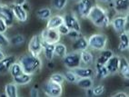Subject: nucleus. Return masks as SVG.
<instances>
[{"label":"nucleus","instance_id":"42","mask_svg":"<svg viewBox=\"0 0 129 97\" xmlns=\"http://www.w3.org/2000/svg\"><path fill=\"white\" fill-rule=\"evenodd\" d=\"M85 91H86V92H85V94H86V96H94L92 88H88V89H86Z\"/></svg>","mask_w":129,"mask_h":97},{"label":"nucleus","instance_id":"31","mask_svg":"<svg viewBox=\"0 0 129 97\" xmlns=\"http://www.w3.org/2000/svg\"><path fill=\"white\" fill-rule=\"evenodd\" d=\"M25 41H26V40H25V37L23 35H21V34H17V35H14V36H12L9 39L10 44H12V45H14V46L23 45L25 43Z\"/></svg>","mask_w":129,"mask_h":97},{"label":"nucleus","instance_id":"11","mask_svg":"<svg viewBox=\"0 0 129 97\" xmlns=\"http://www.w3.org/2000/svg\"><path fill=\"white\" fill-rule=\"evenodd\" d=\"M11 7L12 12H13V15H14L15 19L20 22V23H25L26 21L28 20V13L27 11H25L24 9V7L22 6L16 5V4H13Z\"/></svg>","mask_w":129,"mask_h":97},{"label":"nucleus","instance_id":"27","mask_svg":"<svg viewBox=\"0 0 129 97\" xmlns=\"http://www.w3.org/2000/svg\"><path fill=\"white\" fill-rule=\"evenodd\" d=\"M36 15L39 19L41 20H48L51 16H53L52 15V10L49 7H41L36 12Z\"/></svg>","mask_w":129,"mask_h":97},{"label":"nucleus","instance_id":"13","mask_svg":"<svg viewBox=\"0 0 129 97\" xmlns=\"http://www.w3.org/2000/svg\"><path fill=\"white\" fill-rule=\"evenodd\" d=\"M0 18H2L3 20L5 21L8 27H10V26L14 25L15 17L10 6L2 5V9L0 12Z\"/></svg>","mask_w":129,"mask_h":97},{"label":"nucleus","instance_id":"34","mask_svg":"<svg viewBox=\"0 0 129 97\" xmlns=\"http://www.w3.org/2000/svg\"><path fill=\"white\" fill-rule=\"evenodd\" d=\"M49 80L55 82V83H60V84H63L66 82L64 74H62V73H54V74H51Z\"/></svg>","mask_w":129,"mask_h":97},{"label":"nucleus","instance_id":"24","mask_svg":"<svg viewBox=\"0 0 129 97\" xmlns=\"http://www.w3.org/2000/svg\"><path fill=\"white\" fill-rule=\"evenodd\" d=\"M32 76L33 75H31V74H28L26 73H23V74H21L19 75H17V76L14 77L13 81L17 85H26V84L31 83Z\"/></svg>","mask_w":129,"mask_h":97},{"label":"nucleus","instance_id":"19","mask_svg":"<svg viewBox=\"0 0 129 97\" xmlns=\"http://www.w3.org/2000/svg\"><path fill=\"white\" fill-rule=\"evenodd\" d=\"M64 23V16H62V15H55V16H51L50 18L47 20L46 28H48V29H57Z\"/></svg>","mask_w":129,"mask_h":97},{"label":"nucleus","instance_id":"4","mask_svg":"<svg viewBox=\"0 0 129 97\" xmlns=\"http://www.w3.org/2000/svg\"><path fill=\"white\" fill-rule=\"evenodd\" d=\"M94 5H96V0H78L76 5V14L81 18H87L90 11Z\"/></svg>","mask_w":129,"mask_h":97},{"label":"nucleus","instance_id":"44","mask_svg":"<svg viewBox=\"0 0 129 97\" xmlns=\"http://www.w3.org/2000/svg\"><path fill=\"white\" fill-rule=\"evenodd\" d=\"M7 56L5 54V52H4V50H3V48H1L0 47V60H2L3 58L5 57V56Z\"/></svg>","mask_w":129,"mask_h":97},{"label":"nucleus","instance_id":"17","mask_svg":"<svg viewBox=\"0 0 129 97\" xmlns=\"http://www.w3.org/2000/svg\"><path fill=\"white\" fill-rule=\"evenodd\" d=\"M75 74L77 75L78 78H85V77H92L94 76V70L91 66H78L73 69Z\"/></svg>","mask_w":129,"mask_h":97},{"label":"nucleus","instance_id":"12","mask_svg":"<svg viewBox=\"0 0 129 97\" xmlns=\"http://www.w3.org/2000/svg\"><path fill=\"white\" fill-rule=\"evenodd\" d=\"M129 0H114L110 5L116 15H128Z\"/></svg>","mask_w":129,"mask_h":97},{"label":"nucleus","instance_id":"16","mask_svg":"<svg viewBox=\"0 0 129 97\" xmlns=\"http://www.w3.org/2000/svg\"><path fill=\"white\" fill-rule=\"evenodd\" d=\"M79 55H80L81 65H84L85 66H92L95 62L94 55L88 49L79 52Z\"/></svg>","mask_w":129,"mask_h":97},{"label":"nucleus","instance_id":"22","mask_svg":"<svg viewBox=\"0 0 129 97\" xmlns=\"http://www.w3.org/2000/svg\"><path fill=\"white\" fill-rule=\"evenodd\" d=\"M129 48V35L128 30H124L119 35V44L118 50L120 52H125Z\"/></svg>","mask_w":129,"mask_h":97},{"label":"nucleus","instance_id":"38","mask_svg":"<svg viewBox=\"0 0 129 97\" xmlns=\"http://www.w3.org/2000/svg\"><path fill=\"white\" fill-rule=\"evenodd\" d=\"M57 30H58V32H59V34L61 35H67L68 33H69V31H70V29L68 28V26L66 25V24H62L61 26H59V27L57 28Z\"/></svg>","mask_w":129,"mask_h":97},{"label":"nucleus","instance_id":"20","mask_svg":"<svg viewBox=\"0 0 129 97\" xmlns=\"http://www.w3.org/2000/svg\"><path fill=\"white\" fill-rule=\"evenodd\" d=\"M99 52H100L99 55H98V56L95 59V62H94V64H96V65H105L106 64V62L109 60V58L114 56V52L111 49L106 48Z\"/></svg>","mask_w":129,"mask_h":97},{"label":"nucleus","instance_id":"25","mask_svg":"<svg viewBox=\"0 0 129 97\" xmlns=\"http://www.w3.org/2000/svg\"><path fill=\"white\" fill-rule=\"evenodd\" d=\"M95 65V69H94V77H96L97 79L102 80V79L106 78L107 76L110 75L108 70L106 67V65Z\"/></svg>","mask_w":129,"mask_h":97},{"label":"nucleus","instance_id":"35","mask_svg":"<svg viewBox=\"0 0 129 97\" xmlns=\"http://www.w3.org/2000/svg\"><path fill=\"white\" fill-rule=\"evenodd\" d=\"M92 90H93V93H94V96H101L102 94H104L106 88H105L104 84H97L95 86H93Z\"/></svg>","mask_w":129,"mask_h":97},{"label":"nucleus","instance_id":"46","mask_svg":"<svg viewBox=\"0 0 129 97\" xmlns=\"http://www.w3.org/2000/svg\"><path fill=\"white\" fill-rule=\"evenodd\" d=\"M48 65H48V66H47V67H48V68H49V69H53V68H54V64H53V62H52V61H48Z\"/></svg>","mask_w":129,"mask_h":97},{"label":"nucleus","instance_id":"9","mask_svg":"<svg viewBox=\"0 0 129 97\" xmlns=\"http://www.w3.org/2000/svg\"><path fill=\"white\" fill-rule=\"evenodd\" d=\"M128 23V15H117L113 19H111L110 25L113 26L116 33H121L125 30Z\"/></svg>","mask_w":129,"mask_h":97},{"label":"nucleus","instance_id":"28","mask_svg":"<svg viewBox=\"0 0 129 97\" xmlns=\"http://www.w3.org/2000/svg\"><path fill=\"white\" fill-rule=\"evenodd\" d=\"M76 84L80 88L86 90L88 88H92L94 86V79L92 77H85V78H78Z\"/></svg>","mask_w":129,"mask_h":97},{"label":"nucleus","instance_id":"37","mask_svg":"<svg viewBox=\"0 0 129 97\" xmlns=\"http://www.w3.org/2000/svg\"><path fill=\"white\" fill-rule=\"evenodd\" d=\"M82 33H81V31H76V30H70L69 33L67 35V36L69 38V39L73 40V41H75V40L78 39L79 37L82 36Z\"/></svg>","mask_w":129,"mask_h":97},{"label":"nucleus","instance_id":"8","mask_svg":"<svg viewBox=\"0 0 129 97\" xmlns=\"http://www.w3.org/2000/svg\"><path fill=\"white\" fill-rule=\"evenodd\" d=\"M43 44L44 43L40 35H34L28 43V52L34 56H40V54L43 51Z\"/></svg>","mask_w":129,"mask_h":97},{"label":"nucleus","instance_id":"10","mask_svg":"<svg viewBox=\"0 0 129 97\" xmlns=\"http://www.w3.org/2000/svg\"><path fill=\"white\" fill-rule=\"evenodd\" d=\"M64 24L68 26L70 30H76V31H81V24L79 21L77 15L75 12H70L64 15Z\"/></svg>","mask_w":129,"mask_h":97},{"label":"nucleus","instance_id":"39","mask_svg":"<svg viewBox=\"0 0 129 97\" xmlns=\"http://www.w3.org/2000/svg\"><path fill=\"white\" fill-rule=\"evenodd\" d=\"M7 25L6 24V22L3 20L2 18H0V33H2V34H5L6 32L7 31Z\"/></svg>","mask_w":129,"mask_h":97},{"label":"nucleus","instance_id":"30","mask_svg":"<svg viewBox=\"0 0 129 97\" xmlns=\"http://www.w3.org/2000/svg\"><path fill=\"white\" fill-rule=\"evenodd\" d=\"M9 73H10V74H11L12 78H14V77L17 76V75H19V74H23L24 73L23 68H22L20 63H19L18 61H17V62L16 61V62L12 65V66L10 67Z\"/></svg>","mask_w":129,"mask_h":97},{"label":"nucleus","instance_id":"41","mask_svg":"<svg viewBox=\"0 0 129 97\" xmlns=\"http://www.w3.org/2000/svg\"><path fill=\"white\" fill-rule=\"evenodd\" d=\"M112 97H128V93L125 92H117L111 95Z\"/></svg>","mask_w":129,"mask_h":97},{"label":"nucleus","instance_id":"15","mask_svg":"<svg viewBox=\"0 0 129 97\" xmlns=\"http://www.w3.org/2000/svg\"><path fill=\"white\" fill-rule=\"evenodd\" d=\"M119 61H120V56L115 55L109 58V60L106 62V67L108 70L110 74H118V68H119Z\"/></svg>","mask_w":129,"mask_h":97},{"label":"nucleus","instance_id":"32","mask_svg":"<svg viewBox=\"0 0 129 97\" xmlns=\"http://www.w3.org/2000/svg\"><path fill=\"white\" fill-rule=\"evenodd\" d=\"M68 0H51L52 7L56 11H63L66 8Z\"/></svg>","mask_w":129,"mask_h":97},{"label":"nucleus","instance_id":"5","mask_svg":"<svg viewBox=\"0 0 129 97\" xmlns=\"http://www.w3.org/2000/svg\"><path fill=\"white\" fill-rule=\"evenodd\" d=\"M42 90L46 96L59 97L63 93V84L48 80L43 84Z\"/></svg>","mask_w":129,"mask_h":97},{"label":"nucleus","instance_id":"2","mask_svg":"<svg viewBox=\"0 0 129 97\" xmlns=\"http://www.w3.org/2000/svg\"><path fill=\"white\" fill-rule=\"evenodd\" d=\"M18 62L20 63L21 66L23 68L24 73H26L31 75L39 72L43 66V62L39 56H34L30 53L19 56Z\"/></svg>","mask_w":129,"mask_h":97},{"label":"nucleus","instance_id":"7","mask_svg":"<svg viewBox=\"0 0 129 97\" xmlns=\"http://www.w3.org/2000/svg\"><path fill=\"white\" fill-rule=\"evenodd\" d=\"M40 36H41L43 42L46 43V44H55L56 43H58V42H60L62 35L59 34L57 29H48V28H46V29H44L41 32Z\"/></svg>","mask_w":129,"mask_h":97},{"label":"nucleus","instance_id":"18","mask_svg":"<svg viewBox=\"0 0 129 97\" xmlns=\"http://www.w3.org/2000/svg\"><path fill=\"white\" fill-rule=\"evenodd\" d=\"M118 74L125 80L129 79V63L125 56H120Z\"/></svg>","mask_w":129,"mask_h":97},{"label":"nucleus","instance_id":"40","mask_svg":"<svg viewBox=\"0 0 129 97\" xmlns=\"http://www.w3.org/2000/svg\"><path fill=\"white\" fill-rule=\"evenodd\" d=\"M29 93H30V96L31 97H38L39 96V90L34 86V87L31 88Z\"/></svg>","mask_w":129,"mask_h":97},{"label":"nucleus","instance_id":"47","mask_svg":"<svg viewBox=\"0 0 129 97\" xmlns=\"http://www.w3.org/2000/svg\"><path fill=\"white\" fill-rule=\"evenodd\" d=\"M1 9H2V4H0V12H1Z\"/></svg>","mask_w":129,"mask_h":97},{"label":"nucleus","instance_id":"26","mask_svg":"<svg viewBox=\"0 0 129 97\" xmlns=\"http://www.w3.org/2000/svg\"><path fill=\"white\" fill-rule=\"evenodd\" d=\"M17 84L13 83H7L5 85V96L7 97H17L18 96V88Z\"/></svg>","mask_w":129,"mask_h":97},{"label":"nucleus","instance_id":"29","mask_svg":"<svg viewBox=\"0 0 129 97\" xmlns=\"http://www.w3.org/2000/svg\"><path fill=\"white\" fill-rule=\"evenodd\" d=\"M67 53H68V51H67V47L64 44L60 43V42L55 44V56L59 57L62 59Z\"/></svg>","mask_w":129,"mask_h":97},{"label":"nucleus","instance_id":"45","mask_svg":"<svg viewBox=\"0 0 129 97\" xmlns=\"http://www.w3.org/2000/svg\"><path fill=\"white\" fill-rule=\"evenodd\" d=\"M98 1L101 2V3H103V4H108V5H110L114 0H98Z\"/></svg>","mask_w":129,"mask_h":97},{"label":"nucleus","instance_id":"43","mask_svg":"<svg viewBox=\"0 0 129 97\" xmlns=\"http://www.w3.org/2000/svg\"><path fill=\"white\" fill-rule=\"evenodd\" d=\"M25 2H27V1H26V0H16L14 4H16V5H18V6H23Z\"/></svg>","mask_w":129,"mask_h":97},{"label":"nucleus","instance_id":"36","mask_svg":"<svg viewBox=\"0 0 129 97\" xmlns=\"http://www.w3.org/2000/svg\"><path fill=\"white\" fill-rule=\"evenodd\" d=\"M10 45L9 38H7L5 34L0 33V47L1 48H7Z\"/></svg>","mask_w":129,"mask_h":97},{"label":"nucleus","instance_id":"33","mask_svg":"<svg viewBox=\"0 0 129 97\" xmlns=\"http://www.w3.org/2000/svg\"><path fill=\"white\" fill-rule=\"evenodd\" d=\"M64 80L67 82V83H76L77 80H78V77L75 74V72L71 69H68L66 73L64 74Z\"/></svg>","mask_w":129,"mask_h":97},{"label":"nucleus","instance_id":"21","mask_svg":"<svg viewBox=\"0 0 129 97\" xmlns=\"http://www.w3.org/2000/svg\"><path fill=\"white\" fill-rule=\"evenodd\" d=\"M85 49H88V42L87 38L84 35L79 37L78 39L73 41V44H72V51L76 52H81Z\"/></svg>","mask_w":129,"mask_h":97},{"label":"nucleus","instance_id":"23","mask_svg":"<svg viewBox=\"0 0 129 97\" xmlns=\"http://www.w3.org/2000/svg\"><path fill=\"white\" fill-rule=\"evenodd\" d=\"M44 43V42H43ZM44 56L47 61H53L55 57V44H43V51Z\"/></svg>","mask_w":129,"mask_h":97},{"label":"nucleus","instance_id":"3","mask_svg":"<svg viewBox=\"0 0 129 97\" xmlns=\"http://www.w3.org/2000/svg\"><path fill=\"white\" fill-rule=\"evenodd\" d=\"M88 48L94 51H101L106 48L108 44V37L103 33L93 34L87 38Z\"/></svg>","mask_w":129,"mask_h":97},{"label":"nucleus","instance_id":"14","mask_svg":"<svg viewBox=\"0 0 129 97\" xmlns=\"http://www.w3.org/2000/svg\"><path fill=\"white\" fill-rule=\"evenodd\" d=\"M16 61V57L13 55L6 56L2 60H0V74H6L9 73L10 67Z\"/></svg>","mask_w":129,"mask_h":97},{"label":"nucleus","instance_id":"6","mask_svg":"<svg viewBox=\"0 0 129 97\" xmlns=\"http://www.w3.org/2000/svg\"><path fill=\"white\" fill-rule=\"evenodd\" d=\"M63 64L67 69H75L76 67L81 65V60H80V55L79 52L72 51L68 53L62 58Z\"/></svg>","mask_w":129,"mask_h":97},{"label":"nucleus","instance_id":"1","mask_svg":"<svg viewBox=\"0 0 129 97\" xmlns=\"http://www.w3.org/2000/svg\"><path fill=\"white\" fill-rule=\"evenodd\" d=\"M88 19L99 28H106L110 26L111 18L108 10L100 5H94L88 15Z\"/></svg>","mask_w":129,"mask_h":97}]
</instances>
